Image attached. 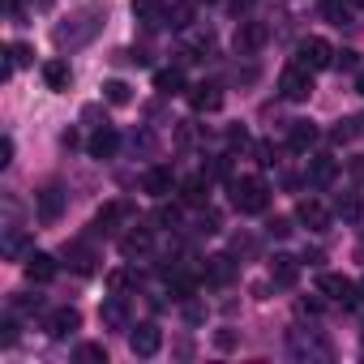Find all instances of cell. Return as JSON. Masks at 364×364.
<instances>
[{"label":"cell","instance_id":"1","mask_svg":"<svg viewBox=\"0 0 364 364\" xmlns=\"http://www.w3.org/2000/svg\"><path fill=\"white\" fill-rule=\"evenodd\" d=\"M232 206L240 210V215H262L266 206H270V185L262 176H240V180H232Z\"/></svg>","mask_w":364,"mask_h":364},{"label":"cell","instance_id":"2","mask_svg":"<svg viewBox=\"0 0 364 364\" xmlns=\"http://www.w3.org/2000/svg\"><path fill=\"white\" fill-rule=\"evenodd\" d=\"M107 18V9H82L77 18H69V26H56L52 31V39H56V48H73V43H86L95 31H99V22Z\"/></svg>","mask_w":364,"mask_h":364},{"label":"cell","instance_id":"3","mask_svg":"<svg viewBox=\"0 0 364 364\" xmlns=\"http://www.w3.org/2000/svg\"><path fill=\"white\" fill-rule=\"evenodd\" d=\"M279 95L287 99V103H304L309 95H313V69H304V65H287L283 69V77H279Z\"/></svg>","mask_w":364,"mask_h":364},{"label":"cell","instance_id":"4","mask_svg":"<svg viewBox=\"0 0 364 364\" xmlns=\"http://www.w3.org/2000/svg\"><path fill=\"white\" fill-rule=\"evenodd\" d=\"M317 291H321L326 300H338L343 309H351V304H360V300H364V296H360V287H355L347 274H334V270H321Z\"/></svg>","mask_w":364,"mask_h":364},{"label":"cell","instance_id":"5","mask_svg":"<svg viewBox=\"0 0 364 364\" xmlns=\"http://www.w3.org/2000/svg\"><path fill=\"white\" fill-rule=\"evenodd\" d=\"M296 65H304V69H330L334 65V48L326 43V39H304L300 48H296Z\"/></svg>","mask_w":364,"mask_h":364},{"label":"cell","instance_id":"6","mask_svg":"<svg viewBox=\"0 0 364 364\" xmlns=\"http://www.w3.org/2000/svg\"><path fill=\"white\" fill-rule=\"evenodd\" d=\"M159 347H163V330H159L154 321L129 326V351H133V355H141V360H146V355H154Z\"/></svg>","mask_w":364,"mask_h":364},{"label":"cell","instance_id":"7","mask_svg":"<svg viewBox=\"0 0 364 364\" xmlns=\"http://www.w3.org/2000/svg\"><path fill=\"white\" fill-rule=\"evenodd\" d=\"M266 22H240L236 26V39H232V48H236V56H253V52H262L266 48Z\"/></svg>","mask_w":364,"mask_h":364},{"label":"cell","instance_id":"8","mask_svg":"<svg viewBox=\"0 0 364 364\" xmlns=\"http://www.w3.org/2000/svg\"><path fill=\"white\" fill-rule=\"evenodd\" d=\"M189 107L193 112H219L223 107V86L219 82H198L189 90Z\"/></svg>","mask_w":364,"mask_h":364},{"label":"cell","instance_id":"9","mask_svg":"<svg viewBox=\"0 0 364 364\" xmlns=\"http://www.w3.org/2000/svg\"><path fill=\"white\" fill-rule=\"evenodd\" d=\"M317 137H321V129H317L313 120H291V124H287V146H291L296 154H309V150L317 146Z\"/></svg>","mask_w":364,"mask_h":364},{"label":"cell","instance_id":"10","mask_svg":"<svg viewBox=\"0 0 364 364\" xmlns=\"http://www.w3.org/2000/svg\"><path fill=\"white\" fill-rule=\"evenodd\" d=\"M86 150H90V159H99V163H103V159H112V154L120 150V133H116L112 124H99V129H95V137L86 141Z\"/></svg>","mask_w":364,"mask_h":364},{"label":"cell","instance_id":"11","mask_svg":"<svg viewBox=\"0 0 364 364\" xmlns=\"http://www.w3.org/2000/svg\"><path fill=\"white\" fill-rule=\"evenodd\" d=\"M296 219H300L309 232H326V228H330V210H326L317 198H304V202L296 206Z\"/></svg>","mask_w":364,"mask_h":364},{"label":"cell","instance_id":"12","mask_svg":"<svg viewBox=\"0 0 364 364\" xmlns=\"http://www.w3.org/2000/svg\"><path fill=\"white\" fill-rule=\"evenodd\" d=\"M22 270H26L31 283H52V279H56V257H52V253H26Z\"/></svg>","mask_w":364,"mask_h":364},{"label":"cell","instance_id":"13","mask_svg":"<svg viewBox=\"0 0 364 364\" xmlns=\"http://www.w3.org/2000/svg\"><path fill=\"white\" fill-rule=\"evenodd\" d=\"M296 279H300V257H291V253H274V257H270V283L291 287Z\"/></svg>","mask_w":364,"mask_h":364},{"label":"cell","instance_id":"14","mask_svg":"<svg viewBox=\"0 0 364 364\" xmlns=\"http://www.w3.org/2000/svg\"><path fill=\"white\" fill-rule=\"evenodd\" d=\"M77 326H82V313L77 309H56V313H48V334L52 338H69V334H77Z\"/></svg>","mask_w":364,"mask_h":364},{"label":"cell","instance_id":"15","mask_svg":"<svg viewBox=\"0 0 364 364\" xmlns=\"http://www.w3.org/2000/svg\"><path fill=\"white\" fill-rule=\"evenodd\" d=\"M206 193H210V176L206 171L180 180V202H185V206H206Z\"/></svg>","mask_w":364,"mask_h":364},{"label":"cell","instance_id":"16","mask_svg":"<svg viewBox=\"0 0 364 364\" xmlns=\"http://www.w3.org/2000/svg\"><path fill=\"white\" fill-rule=\"evenodd\" d=\"M60 210H65V193H60V185L39 189V223H56Z\"/></svg>","mask_w":364,"mask_h":364},{"label":"cell","instance_id":"17","mask_svg":"<svg viewBox=\"0 0 364 364\" xmlns=\"http://www.w3.org/2000/svg\"><path fill=\"white\" fill-rule=\"evenodd\" d=\"M99 321H103V330H124L129 326V313H124V300L112 291L107 300H103V309H99Z\"/></svg>","mask_w":364,"mask_h":364},{"label":"cell","instance_id":"18","mask_svg":"<svg viewBox=\"0 0 364 364\" xmlns=\"http://www.w3.org/2000/svg\"><path fill=\"white\" fill-rule=\"evenodd\" d=\"M120 253H124L129 262H133V257H141V253H150V228H141V223H137L133 232H124V236H120Z\"/></svg>","mask_w":364,"mask_h":364},{"label":"cell","instance_id":"19","mask_svg":"<svg viewBox=\"0 0 364 364\" xmlns=\"http://www.w3.org/2000/svg\"><path fill=\"white\" fill-rule=\"evenodd\" d=\"M334 176H338V163H334L330 154H317V159L309 163V185H313V189H326Z\"/></svg>","mask_w":364,"mask_h":364},{"label":"cell","instance_id":"20","mask_svg":"<svg viewBox=\"0 0 364 364\" xmlns=\"http://www.w3.org/2000/svg\"><path fill=\"white\" fill-rule=\"evenodd\" d=\"M141 193L167 198V193H171V171H167V167H150V171L141 176Z\"/></svg>","mask_w":364,"mask_h":364},{"label":"cell","instance_id":"21","mask_svg":"<svg viewBox=\"0 0 364 364\" xmlns=\"http://www.w3.org/2000/svg\"><path fill=\"white\" fill-rule=\"evenodd\" d=\"M154 90H159L163 99L185 95V73H180V69H159V73H154Z\"/></svg>","mask_w":364,"mask_h":364},{"label":"cell","instance_id":"22","mask_svg":"<svg viewBox=\"0 0 364 364\" xmlns=\"http://www.w3.org/2000/svg\"><path fill=\"white\" fill-rule=\"evenodd\" d=\"M163 14H167V0H133V18L146 26H159Z\"/></svg>","mask_w":364,"mask_h":364},{"label":"cell","instance_id":"23","mask_svg":"<svg viewBox=\"0 0 364 364\" xmlns=\"http://www.w3.org/2000/svg\"><path fill=\"white\" fill-rule=\"evenodd\" d=\"M43 82H48V90H69V82H73L69 60H48L43 65Z\"/></svg>","mask_w":364,"mask_h":364},{"label":"cell","instance_id":"24","mask_svg":"<svg viewBox=\"0 0 364 364\" xmlns=\"http://www.w3.org/2000/svg\"><path fill=\"white\" fill-rule=\"evenodd\" d=\"M65 257L73 262L77 274H90V270H95V253H90V245H82V240H69V245H65Z\"/></svg>","mask_w":364,"mask_h":364},{"label":"cell","instance_id":"25","mask_svg":"<svg viewBox=\"0 0 364 364\" xmlns=\"http://www.w3.org/2000/svg\"><path fill=\"white\" fill-rule=\"evenodd\" d=\"M103 103H112V107H129V103H133V86L120 82V77L103 82Z\"/></svg>","mask_w":364,"mask_h":364},{"label":"cell","instance_id":"26","mask_svg":"<svg viewBox=\"0 0 364 364\" xmlns=\"http://www.w3.org/2000/svg\"><path fill=\"white\" fill-rule=\"evenodd\" d=\"M124 215H129V206H124V202H107V206L95 215V232H116V223H120Z\"/></svg>","mask_w":364,"mask_h":364},{"label":"cell","instance_id":"27","mask_svg":"<svg viewBox=\"0 0 364 364\" xmlns=\"http://www.w3.org/2000/svg\"><path fill=\"white\" fill-rule=\"evenodd\" d=\"M163 22H167L171 31H189V26H193V0H180V5H171V9L163 14Z\"/></svg>","mask_w":364,"mask_h":364},{"label":"cell","instance_id":"28","mask_svg":"<svg viewBox=\"0 0 364 364\" xmlns=\"http://www.w3.org/2000/svg\"><path fill=\"white\" fill-rule=\"evenodd\" d=\"M232 274H236V266H232V257H210V266H206V283H232Z\"/></svg>","mask_w":364,"mask_h":364},{"label":"cell","instance_id":"29","mask_svg":"<svg viewBox=\"0 0 364 364\" xmlns=\"http://www.w3.org/2000/svg\"><path fill=\"white\" fill-rule=\"evenodd\" d=\"M360 210H364V206H360V198H355V193H343V198L334 202V215H338L343 223H355V219H360Z\"/></svg>","mask_w":364,"mask_h":364},{"label":"cell","instance_id":"30","mask_svg":"<svg viewBox=\"0 0 364 364\" xmlns=\"http://www.w3.org/2000/svg\"><path fill=\"white\" fill-rule=\"evenodd\" d=\"M326 18L334 26H351V5H347V0H326Z\"/></svg>","mask_w":364,"mask_h":364},{"label":"cell","instance_id":"31","mask_svg":"<svg viewBox=\"0 0 364 364\" xmlns=\"http://www.w3.org/2000/svg\"><path fill=\"white\" fill-rule=\"evenodd\" d=\"M154 223H159V228H167V232H171V228H180V206H176V202H163V206L154 210Z\"/></svg>","mask_w":364,"mask_h":364},{"label":"cell","instance_id":"32","mask_svg":"<svg viewBox=\"0 0 364 364\" xmlns=\"http://www.w3.org/2000/svg\"><path fill=\"white\" fill-rule=\"evenodd\" d=\"M77 360L82 364H107V347L103 343H82L77 347Z\"/></svg>","mask_w":364,"mask_h":364},{"label":"cell","instance_id":"33","mask_svg":"<svg viewBox=\"0 0 364 364\" xmlns=\"http://www.w3.org/2000/svg\"><path fill=\"white\" fill-rule=\"evenodd\" d=\"M351 137H355V120H338V124L330 129V141H334V146H347Z\"/></svg>","mask_w":364,"mask_h":364},{"label":"cell","instance_id":"34","mask_svg":"<svg viewBox=\"0 0 364 364\" xmlns=\"http://www.w3.org/2000/svg\"><path fill=\"white\" fill-rule=\"evenodd\" d=\"M5 253H9V257H22V253H26V232L14 228V232L5 236Z\"/></svg>","mask_w":364,"mask_h":364},{"label":"cell","instance_id":"35","mask_svg":"<svg viewBox=\"0 0 364 364\" xmlns=\"http://www.w3.org/2000/svg\"><path fill=\"white\" fill-rule=\"evenodd\" d=\"M266 232H270L274 240H287V236H291V219H283V215H274V219L266 223Z\"/></svg>","mask_w":364,"mask_h":364},{"label":"cell","instance_id":"36","mask_svg":"<svg viewBox=\"0 0 364 364\" xmlns=\"http://www.w3.org/2000/svg\"><path fill=\"white\" fill-rule=\"evenodd\" d=\"M334 69H347V73L360 69V52H351V48L347 52H334Z\"/></svg>","mask_w":364,"mask_h":364},{"label":"cell","instance_id":"37","mask_svg":"<svg viewBox=\"0 0 364 364\" xmlns=\"http://www.w3.org/2000/svg\"><path fill=\"white\" fill-rule=\"evenodd\" d=\"M129 283H133V274H129V270H112V274H107V291H116V296H120Z\"/></svg>","mask_w":364,"mask_h":364},{"label":"cell","instance_id":"38","mask_svg":"<svg viewBox=\"0 0 364 364\" xmlns=\"http://www.w3.org/2000/svg\"><path fill=\"white\" fill-rule=\"evenodd\" d=\"M185 321H189V326L206 321V304H202V300H185Z\"/></svg>","mask_w":364,"mask_h":364},{"label":"cell","instance_id":"39","mask_svg":"<svg viewBox=\"0 0 364 364\" xmlns=\"http://www.w3.org/2000/svg\"><path fill=\"white\" fill-rule=\"evenodd\" d=\"M219 228H223V223H219V210H210V206H206V210H202V228H198V232H206V236H215Z\"/></svg>","mask_w":364,"mask_h":364},{"label":"cell","instance_id":"40","mask_svg":"<svg viewBox=\"0 0 364 364\" xmlns=\"http://www.w3.org/2000/svg\"><path fill=\"white\" fill-rule=\"evenodd\" d=\"M14 309H18V313H39V309H43V300H39V296H18V300H14Z\"/></svg>","mask_w":364,"mask_h":364},{"label":"cell","instance_id":"41","mask_svg":"<svg viewBox=\"0 0 364 364\" xmlns=\"http://www.w3.org/2000/svg\"><path fill=\"white\" fill-rule=\"evenodd\" d=\"M0 343H5V347L18 343V321H14V317H5V326H0Z\"/></svg>","mask_w":364,"mask_h":364},{"label":"cell","instance_id":"42","mask_svg":"<svg viewBox=\"0 0 364 364\" xmlns=\"http://www.w3.org/2000/svg\"><path fill=\"white\" fill-rule=\"evenodd\" d=\"M257 163L262 167H274V146L270 141H257Z\"/></svg>","mask_w":364,"mask_h":364},{"label":"cell","instance_id":"43","mask_svg":"<svg viewBox=\"0 0 364 364\" xmlns=\"http://www.w3.org/2000/svg\"><path fill=\"white\" fill-rule=\"evenodd\" d=\"M14 163V137H0V167Z\"/></svg>","mask_w":364,"mask_h":364},{"label":"cell","instance_id":"44","mask_svg":"<svg viewBox=\"0 0 364 364\" xmlns=\"http://www.w3.org/2000/svg\"><path fill=\"white\" fill-rule=\"evenodd\" d=\"M215 347H219V351H232V347H236V334H232V330H219V334H215Z\"/></svg>","mask_w":364,"mask_h":364},{"label":"cell","instance_id":"45","mask_svg":"<svg viewBox=\"0 0 364 364\" xmlns=\"http://www.w3.org/2000/svg\"><path fill=\"white\" fill-rule=\"evenodd\" d=\"M193 137H198V129H193L189 120H185V124H180V129H176V141H180V146H189Z\"/></svg>","mask_w":364,"mask_h":364},{"label":"cell","instance_id":"46","mask_svg":"<svg viewBox=\"0 0 364 364\" xmlns=\"http://www.w3.org/2000/svg\"><path fill=\"white\" fill-rule=\"evenodd\" d=\"M228 141H232V146H240V150H245V146H249V133H245V129H228Z\"/></svg>","mask_w":364,"mask_h":364},{"label":"cell","instance_id":"47","mask_svg":"<svg viewBox=\"0 0 364 364\" xmlns=\"http://www.w3.org/2000/svg\"><path fill=\"white\" fill-rule=\"evenodd\" d=\"M82 120H103V107H99V103H86V107H82Z\"/></svg>","mask_w":364,"mask_h":364},{"label":"cell","instance_id":"48","mask_svg":"<svg viewBox=\"0 0 364 364\" xmlns=\"http://www.w3.org/2000/svg\"><path fill=\"white\" fill-rule=\"evenodd\" d=\"M300 313H321V300H309V296H304V300H300Z\"/></svg>","mask_w":364,"mask_h":364},{"label":"cell","instance_id":"49","mask_svg":"<svg viewBox=\"0 0 364 364\" xmlns=\"http://www.w3.org/2000/svg\"><path fill=\"white\" fill-rule=\"evenodd\" d=\"M60 146H69V150H73V146H77V133H73V129H65V133H60Z\"/></svg>","mask_w":364,"mask_h":364},{"label":"cell","instance_id":"50","mask_svg":"<svg viewBox=\"0 0 364 364\" xmlns=\"http://www.w3.org/2000/svg\"><path fill=\"white\" fill-rule=\"evenodd\" d=\"M300 262H309V266H321V262H326V257H321V249H313V253H304V257H300Z\"/></svg>","mask_w":364,"mask_h":364},{"label":"cell","instance_id":"51","mask_svg":"<svg viewBox=\"0 0 364 364\" xmlns=\"http://www.w3.org/2000/svg\"><path fill=\"white\" fill-rule=\"evenodd\" d=\"M351 176H355V180H364V159H355V163H351Z\"/></svg>","mask_w":364,"mask_h":364},{"label":"cell","instance_id":"52","mask_svg":"<svg viewBox=\"0 0 364 364\" xmlns=\"http://www.w3.org/2000/svg\"><path fill=\"white\" fill-rule=\"evenodd\" d=\"M355 95H364V69H360V77H355Z\"/></svg>","mask_w":364,"mask_h":364},{"label":"cell","instance_id":"53","mask_svg":"<svg viewBox=\"0 0 364 364\" xmlns=\"http://www.w3.org/2000/svg\"><path fill=\"white\" fill-rule=\"evenodd\" d=\"M5 5H9V14H18V5H22V0H5Z\"/></svg>","mask_w":364,"mask_h":364},{"label":"cell","instance_id":"54","mask_svg":"<svg viewBox=\"0 0 364 364\" xmlns=\"http://www.w3.org/2000/svg\"><path fill=\"white\" fill-rule=\"evenodd\" d=\"M347 5H351V9H364V0H347Z\"/></svg>","mask_w":364,"mask_h":364},{"label":"cell","instance_id":"55","mask_svg":"<svg viewBox=\"0 0 364 364\" xmlns=\"http://www.w3.org/2000/svg\"><path fill=\"white\" fill-rule=\"evenodd\" d=\"M202 5H215V0H202Z\"/></svg>","mask_w":364,"mask_h":364}]
</instances>
